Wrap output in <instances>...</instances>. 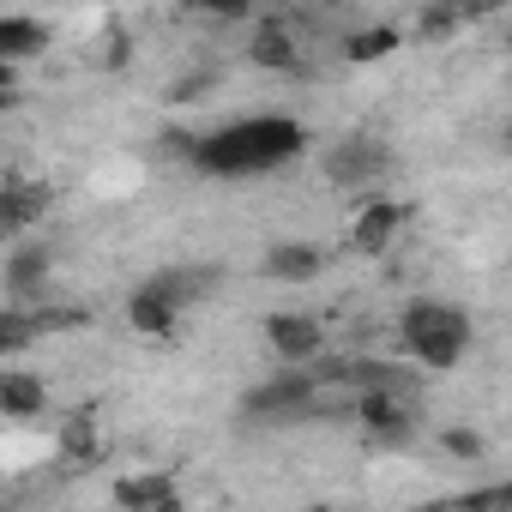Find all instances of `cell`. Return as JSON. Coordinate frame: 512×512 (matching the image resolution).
I'll return each instance as SVG.
<instances>
[{
    "mask_svg": "<svg viewBox=\"0 0 512 512\" xmlns=\"http://www.w3.org/2000/svg\"><path fill=\"white\" fill-rule=\"evenodd\" d=\"M308 151V127L296 115H241L205 139H187V157L199 175H272L284 163H296Z\"/></svg>",
    "mask_w": 512,
    "mask_h": 512,
    "instance_id": "6da1fadb",
    "label": "cell"
},
{
    "mask_svg": "<svg viewBox=\"0 0 512 512\" xmlns=\"http://www.w3.org/2000/svg\"><path fill=\"white\" fill-rule=\"evenodd\" d=\"M398 350H404L410 368H422V374H452V368L470 356V314L452 308V302L416 296V302H404V314H398Z\"/></svg>",
    "mask_w": 512,
    "mask_h": 512,
    "instance_id": "7a4b0ae2",
    "label": "cell"
},
{
    "mask_svg": "<svg viewBox=\"0 0 512 512\" xmlns=\"http://www.w3.org/2000/svg\"><path fill=\"white\" fill-rule=\"evenodd\" d=\"M320 169H326V181L338 193H368L374 199V187L392 175V145L374 139V133H350V139H332L326 145Z\"/></svg>",
    "mask_w": 512,
    "mask_h": 512,
    "instance_id": "3957f363",
    "label": "cell"
},
{
    "mask_svg": "<svg viewBox=\"0 0 512 512\" xmlns=\"http://www.w3.org/2000/svg\"><path fill=\"white\" fill-rule=\"evenodd\" d=\"M320 392H326V386L314 380V368H278V374H266L260 386H247L241 410H247L253 422H296V416L314 410Z\"/></svg>",
    "mask_w": 512,
    "mask_h": 512,
    "instance_id": "277c9868",
    "label": "cell"
},
{
    "mask_svg": "<svg viewBox=\"0 0 512 512\" xmlns=\"http://www.w3.org/2000/svg\"><path fill=\"white\" fill-rule=\"evenodd\" d=\"M266 344L278 356V368H314L326 356V326L314 314H266Z\"/></svg>",
    "mask_w": 512,
    "mask_h": 512,
    "instance_id": "5b68a950",
    "label": "cell"
},
{
    "mask_svg": "<svg viewBox=\"0 0 512 512\" xmlns=\"http://www.w3.org/2000/svg\"><path fill=\"white\" fill-rule=\"evenodd\" d=\"M49 272H55L49 241H13L7 247V272H0V284H7V308H37L43 290H49Z\"/></svg>",
    "mask_w": 512,
    "mask_h": 512,
    "instance_id": "8992f818",
    "label": "cell"
},
{
    "mask_svg": "<svg viewBox=\"0 0 512 512\" xmlns=\"http://www.w3.org/2000/svg\"><path fill=\"white\" fill-rule=\"evenodd\" d=\"M350 416L368 428L374 446H410L416 440V404L410 398H392V392H362L350 404Z\"/></svg>",
    "mask_w": 512,
    "mask_h": 512,
    "instance_id": "52a82bcc",
    "label": "cell"
},
{
    "mask_svg": "<svg viewBox=\"0 0 512 512\" xmlns=\"http://www.w3.org/2000/svg\"><path fill=\"white\" fill-rule=\"evenodd\" d=\"M247 61L260 73H302L308 67V49H302V31L290 19H260L247 31Z\"/></svg>",
    "mask_w": 512,
    "mask_h": 512,
    "instance_id": "ba28073f",
    "label": "cell"
},
{
    "mask_svg": "<svg viewBox=\"0 0 512 512\" xmlns=\"http://www.w3.org/2000/svg\"><path fill=\"white\" fill-rule=\"evenodd\" d=\"M49 205H55L49 181H25V175L13 169V175H7V193H0V229H7L13 241H31V229L49 217Z\"/></svg>",
    "mask_w": 512,
    "mask_h": 512,
    "instance_id": "9c48e42d",
    "label": "cell"
},
{
    "mask_svg": "<svg viewBox=\"0 0 512 512\" xmlns=\"http://www.w3.org/2000/svg\"><path fill=\"white\" fill-rule=\"evenodd\" d=\"M398 229H404V205H398L392 193H374V199H362L356 217H350V247H356V253H386V247L398 241Z\"/></svg>",
    "mask_w": 512,
    "mask_h": 512,
    "instance_id": "30bf717a",
    "label": "cell"
},
{
    "mask_svg": "<svg viewBox=\"0 0 512 512\" xmlns=\"http://www.w3.org/2000/svg\"><path fill=\"white\" fill-rule=\"evenodd\" d=\"M260 272H266L272 284H314V278L326 272V253H320L314 241H272L266 260H260Z\"/></svg>",
    "mask_w": 512,
    "mask_h": 512,
    "instance_id": "8fae6325",
    "label": "cell"
},
{
    "mask_svg": "<svg viewBox=\"0 0 512 512\" xmlns=\"http://www.w3.org/2000/svg\"><path fill=\"white\" fill-rule=\"evenodd\" d=\"M49 410V380L31 368H7L0 374V416L7 422H37Z\"/></svg>",
    "mask_w": 512,
    "mask_h": 512,
    "instance_id": "7c38bea8",
    "label": "cell"
},
{
    "mask_svg": "<svg viewBox=\"0 0 512 512\" xmlns=\"http://www.w3.org/2000/svg\"><path fill=\"white\" fill-rule=\"evenodd\" d=\"M169 500H181V488H175L169 470H133V476L115 482V506L121 512H163Z\"/></svg>",
    "mask_w": 512,
    "mask_h": 512,
    "instance_id": "4fadbf2b",
    "label": "cell"
},
{
    "mask_svg": "<svg viewBox=\"0 0 512 512\" xmlns=\"http://www.w3.org/2000/svg\"><path fill=\"white\" fill-rule=\"evenodd\" d=\"M43 49H49V25L43 19H31V13H7V19H0V67H19V61H31Z\"/></svg>",
    "mask_w": 512,
    "mask_h": 512,
    "instance_id": "5bb4252c",
    "label": "cell"
},
{
    "mask_svg": "<svg viewBox=\"0 0 512 512\" xmlns=\"http://www.w3.org/2000/svg\"><path fill=\"white\" fill-rule=\"evenodd\" d=\"M175 320H181V314H175V308H169V302H163L151 284H139V290L127 296V326H133L139 338H157V344H169V338H175Z\"/></svg>",
    "mask_w": 512,
    "mask_h": 512,
    "instance_id": "9a60e30c",
    "label": "cell"
},
{
    "mask_svg": "<svg viewBox=\"0 0 512 512\" xmlns=\"http://www.w3.org/2000/svg\"><path fill=\"white\" fill-rule=\"evenodd\" d=\"M55 452H61V458L73 464V470L97 464V452H103L97 416H91V410H73V416H61V428H55Z\"/></svg>",
    "mask_w": 512,
    "mask_h": 512,
    "instance_id": "2e32d148",
    "label": "cell"
},
{
    "mask_svg": "<svg viewBox=\"0 0 512 512\" xmlns=\"http://www.w3.org/2000/svg\"><path fill=\"white\" fill-rule=\"evenodd\" d=\"M145 284H151V290H157V296H163V302H169L175 314H187V308H193V302L205 296V272H187V266H169V272H151Z\"/></svg>",
    "mask_w": 512,
    "mask_h": 512,
    "instance_id": "e0dca14e",
    "label": "cell"
},
{
    "mask_svg": "<svg viewBox=\"0 0 512 512\" xmlns=\"http://www.w3.org/2000/svg\"><path fill=\"white\" fill-rule=\"evenodd\" d=\"M434 512H512V482H476V488L440 500Z\"/></svg>",
    "mask_w": 512,
    "mask_h": 512,
    "instance_id": "ac0fdd59",
    "label": "cell"
},
{
    "mask_svg": "<svg viewBox=\"0 0 512 512\" xmlns=\"http://www.w3.org/2000/svg\"><path fill=\"white\" fill-rule=\"evenodd\" d=\"M404 43V31H392V25H368V31H356V37H344V61H356V67H368V61H386L392 49Z\"/></svg>",
    "mask_w": 512,
    "mask_h": 512,
    "instance_id": "d6986e66",
    "label": "cell"
},
{
    "mask_svg": "<svg viewBox=\"0 0 512 512\" xmlns=\"http://www.w3.org/2000/svg\"><path fill=\"white\" fill-rule=\"evenodd\" d=\"M434 440H440V446H446V452H452L458 464H482V458H488V440H482L476 428H464V422H452V428H440Z\"/></svg>",
    "mask_w": 512,
    "mask_h": 512,
    "instance_id": "ffe728a7",
    "label": "cell"
},
{
    "mask_svg": "<svg viewBox=\"0 0 512 512\" xmlns=\"http://www.w3.org/2000/svg\"><path fill=\"white\" fill-rule=\"evenodd\" d=\"M211 85H217V73H211V67H199V73H181V79L169 85V103H199Z\"/></svg>",
    "mask_w": 512,
    "mask_h": 512,
    "instance_id": "44dd1931",
    "label": "cell"
},
{
    "mask_svg": "<svg viewBox=\"0 0 512 512\" xmlns=\"http://www.w3.org/2000/svg\"><path fill=\"white\" fill-rule=\"evenodd\" d=\"M452 25H458V13H446V7L416 13V31H422V37H452Z\"/></svg>",
    "mask_w": 512,
    "mask_h": 512,
    "instance_id": "7402d4cb",
    "label": "cell"
},
{
    "mask_svg": "<svg viewBox=\"0 0 512 512\" xmlns=\"http://www.w3.org/2000/svg\"><path fill=\"white\" fill-rule=\"evenodd\" d=\"M163 512H187V506H181V500H169V506H163Z\"/></svg>",
    "mask_w": 512,
    "mask_h": 512,
    "instance_id": "603a6c76",
    "label": "cell"
}]
</instances>
